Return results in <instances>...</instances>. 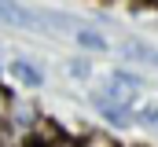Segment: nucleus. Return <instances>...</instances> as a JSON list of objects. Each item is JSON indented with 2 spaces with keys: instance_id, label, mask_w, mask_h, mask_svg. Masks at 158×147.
Here are the masks:
<instances>
[{
  "instance_id": "1a4fd4ad",
  "label": "nucleus",
  "mask_w": 158,
  "mask_h": 147,
  "mask_svg": "<svg viewBox=\"0 0 158 147\" xmlns=\"http://www.w3.org/2000/svg\"><path fill=\"white\" fill-rule=\"evenodd\" d=\"M70 74H74L77 81H85V77L92 74V66H88V59H74V63H70Z\"/></svg>"
},
{
  "instance_id": "9d476101",
  "label": "nucleus",
  "mask_w": 158,
  "mask_h": 147,
  "mask_svg": "<svg viewBox=\"0 0 158 147\" xmlns=\"http://www.w3.org/2000/svg\"><path fill=\"white\" fill-rule=\"evenodd\" d=\"M44 147H81V144H70V140H52V144H44Z\"/></svg>"
},
{
  "instance_id": "423d86ee",
  "label": "nucleus",
  "mask_w": 158,
  "mask_h": 147,
  "mask_svg": "<svg viewBox=\"0 0 158 147\" xmlns=\"http://www.w3.org/2000/svg\"><path fill=\"white\" fill-rule=\"evenodd\" d=\"M125 52H129L132 59H147V63H158V52H155V48H147V44H129Z\"/></svg>"
},
{
  "instance_id": "7ed1b4c3",
  "label": "nucleus",
  "mask_w": 158,
  "mask_h": 147,
  "mask_svg": "<svg viewBox=\"0 0 158 147\" xmlns=\"http://www.w3.org/2000/svg\"><path fill=\"white\" fill-rule=\"evenodd\" d=\"M11 77L22 81L26 88H40V85H44V74H40L30 59H15V63H11Z\"/></svg>"
},
{
  "instance_id": "39448f33",
  "label": "nucleus",
  "mask_w": 158,
  "mask_h": 147,
  "mask_svg": "<svg viewBox=\"0 0 158 147\" xmlns=\"http://www.w3.org/2000/svg\"><path fill=\"white\" fill-rule=\"evenodd\" d=\"M77 44L88 48V52H103V48H107V40L96 33V30H81V33H77Z\"/></svg>"
},
{
  "instance_id": "f257e3e1",
  "label": "nucleus",
  "mask_w": 158,
  "mask_h": 147,
  "mask_svg": "<svg viewBox=\"0 0 158 147\" xmlns=\"http://www.w3.org/2000/svg\"><path fill=\"white\" fill-rule=\"evenodd\" d=\"M103 92H107V96H110V99H114L118 107H125V110H129V107H132V103H136V96L143 92V81H140L136 74H125V70H114V74H110V85H107Z\"/></svg>"
},
{
  "instance_id": "20e7f679",
  "label": "nucleus",
  "mask_w": 158,
  "mask_h": 147,
  "mask_svg": "<svg viewBox=\"0 0 158 147\" xmlns=\"http://www.w3.org/2000/svg\"><path fill=\"white\" fill-rule=\"evenodd\" d=\"M7 114H11V125H19V129H30L33 121H37V114H33V107L30 103H22V99H7Z\"/></svg>"
},
{
  "instance_id": "6e6552de",
  "label": "nucleus",
  "mask_w": 158,
  "mask_h": 147,
  "mask_svg": "<svg viewBox=\"0 0 158 147\" xmlns=\"http://www.w3.org/2000/svg\"><path fill=\"white\" fill-rule=\"evenodd\" d=\"M136 121H143V125H147L151 132H158V107H143V110H140V118H136Z\"/></svg>"
},
{
  "instance_id": "0eeeda50",
  "label": "nucleus",
  "mask_w": 158,
  "mask_h": 147,
  "mask_svg": "<svg viewBox=\"0 0 158 147\" xmlns=\"http://www.w3.org/2000/svg\"><path fill=\"white\" fill-rule=\"evenodd\" d=\"M81 147H118V144H114L107 132H88V136L81 140Z\"/></svg>"
},
{
  "instance_id": "f03ea898",
  "label": "nucleus",
  "mask_w": 158,
  "mask_h": 147,
  "mask_svg": "<svg viewBox=\"0 0 158 147\" xmlns=\"http://www.w3.org/2000/svg\"><path fill=\"white\" fill-rule=\"evenodd\" d=\"M92 103L99 107V114H103L107 121H114V125H132V121H129V110L118 107V103H114L107 92H96V96H92Z\"/></svg>"
}]
</instances>
